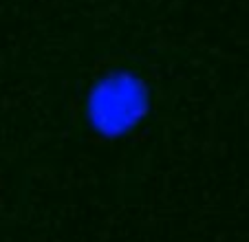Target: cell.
<instances>
[{
	"instance_id": "6da1fadb",
	"label": "cell",
	"mask_w": 249,
	"mask_h": 242,
	"mask_svg": "<svg viewBox=\"0 0 249 242\" xmlns=\"http://www.w3.org/2000/svg\"><path fill=\"white\" fill-rule=\"evenodd\" d=\"M150 110V90L139 75L115 70L97 79L86 97V119L104 137H122Z\"/></svg>"
}]
</instances>
